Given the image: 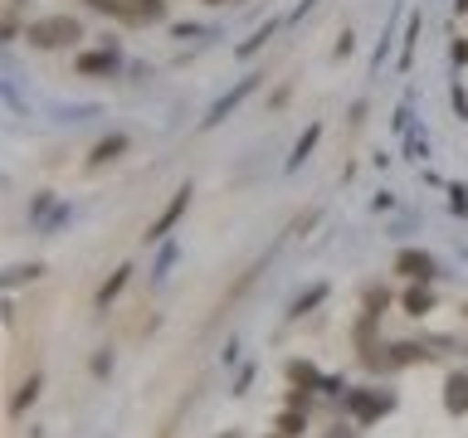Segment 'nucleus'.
Wrapping results in <instances>:
<instances>
[{"label":"nucleus","instance_id":"1","mask_svg":"<svg viewBox=\"0 0 468 438\" xmlns=\"http://www.w3.org/2000/svg\"><path fill=\"white\" fill-rule=\"evenodd\" d=\"M25 39L35 44V49H69V44L83 39V25L73 20V15H39V20H29Z\"/></svg>","mask_w":468,"mask_h":438},{"label":"nucleus","instance_id":"2","mask_svg":"<svg viewBox=\"0 0 468 438\" xmlns=\"http://www.w3.org/2000/svg\"><path fill=\"white\" fill-rule=\"evenodd\" d=\"M395 409V394L390 390H376V385H356V390H346V414L351 423H376V419H386Z\"/></svg>","mask_w":468,"mask_h":438},{"label":"nucleus","instance_id":"3","mask_svg":"<svg viewBox=\"0 0 468 438\" xmlns=\"http://www.w3.org/2000/svg\"><path fill=\"white\" fill-rule=\"evenodd\" d=\"M186 204H190V185H181V190H176V195H171V204H166V210H161V214L152 219V229H146V244H156V239H166V234H171L176 224H181V214H186Z\"/></svg>","mask_w":468,"mask_h":438},{"label":"nucleus","instance_id":"4","mask_svg":"<svg viewBox=\"0 0 468 438\" xmlns=\"http://www.w3.org/2000/svg\"><path fill=\"white\" fill-rule=\"evenodd\" d=\"M395 273L410 277V283H430L439 268H434V258L424 254V248H400V254H395Z\"/></svg>","mask_w":468,"mask_h":438},{"label":"nucleus","instance_id":"5","mask_svg":"<svg viewBox=\"0 0 468 438\" xmlns=\"http://www.w3.org/2000/svg\"><path fill=\"white\" fill-rule=\"evenodd\" d=\"M117 64H122V58H117V44L108 39L102 49H88V54H79V64H73V68H79L83 78H102V73H117Z\"/></svg>","mask_w":468,"mask_h":438},{"label":"nucleus","instance_id":"6","mask_svg":"<svg viewBox=\"0 0 468 438\" xmlns=\"http://www.w3.org/2000/svg\"><path fill=\"white\" fill-rule=\"evenodd\" d=\"M259 78H263V73H249V78H239V83H234L229 93H225V98H219L215 108H210V117H205V127L225 122V117H229V112L239 108V102H244V98H249V93H254V88H259Z\"/></svg>","mask_w":468,"mask_h":438},{"label":"nucleus","instance_id":"7","mask_svg":"<svg viewBox=\"0 0 468 438\" xmlns=\"http://www.w3.org/2000/svg\"><path fill=\"white\" fill-rule=\"evenodd\" d=\"M117 20H127V25H156V20H166V0H122V15Z\"/></svg>","mask_w":468,"mask_h":438},{"label":"nucleus","instance_id":"8","mask_svg":"<svg viewBox=\"0 0 468 438\" xmlns=\"http://www.w3.org/2000/svg\"><path fill=\"white\" fill-rule=\"evenodd\" d=\"M444 409L449 414H468V375L463 370H453L444 380Z\"/></svg>","mask_w":468,"mask_h":438},{"label":"nucleus","instance_id":"9","mask_svg":"<svg viewBox=\"0 0 468 438\" xmlns=\"http://www.w3.org/2000/svg\"><path fill=\"white\" fill-rule=\"evenodd\" d=\"M127 131H112V137H102L98 146H93V156H88V166H108V161H117V156H122L127 151Z\"/></svg>","mask_w":468,"mask_h":438},{"label":"nucleus","instance_id":"10","mask_svg":"<svg viewBox=\"0 0 468 438\" xmlns=\"http://www.w3.org/2000/svg\"><path fill=\"white\" fill-rule=\"evenodd\" d=\"M405 312H410V317L434 312V292H430V283H415V287L405 292Z\"/></svg>","mask_w":468,"mask_h":438},{"label":"nucleus","instance_id":"11","mask_svg":"<svg viewBox=\"0 0 468 438\" xmlns=\"http://www.w3.org/2000/svg\"><path fill=\"white\" fill-rule=\"evenodd\" d=\"M317 137H322V122H313V127H307L303 137H298V146H292V156H288V171H298L303 161L313 156V146H317Z\"/></svg>","mask_w":468,"mask_h":438},{"label":"nucleus","instance_id":"12","mask_svg":"<svg viewBox=\"0 0 468 438\" xmlns=\"http://www.w3.org/2000/svg\"><path fill=\"white\" fill-rule=\"evenodd\" d=\"M420 360H430V350H424V346H415V341L390 346V365H420Z\"/></svg>","mask_w":468,"mask_h":438},{"label":"nucleus","instance_id":"13","mask_svg":"<svg viewBox=\"0 0 468 438\" xmlns=\"http://www.w3.org/2000/svg\"><path fill=\"white\" fill-rule=\"evenodd\" d=\"M127 273H132V268H127V263H122V268H117V273L108 277V283H102V287H98V297H93V302H98V307H108V302L117 297V292H122V287H127Z\"/></svg>","mask_w":468,"mask_h":438},{"label":"nucleus","instance_id":"14","mask_svg":"<svg viewBox=\"0 0 468 438\" xmlns=\"http://www.w3.org/2000/svg\"><path fill=\"white\" fill-rule=\"evenodd\" d=\"M303 429H307L303 409H288V414H278V433H283V438H298Z\"/></svg>","mask_w":468,"mask_h":438},{"label":"nucleus","instance_id":"15","mask_svg":"<svg viewBox=\"0 0 468 438\" xmlns=\"http://www.w3.org/2000/svg\"><path fill=\"white\" fill-rule=\"evenodd\" d=\"M322 297H327V287H322V283H317L313 292H303V297H298V302H292V312H288V317H307V312H313V307H317Z\"/></svg>","mask_w":468,"mask_h":438},{"label":"nucleus","instance_id":"16","mask_svg":"<svg viewBox=\"0 0 468 438\" xmlns=\"http://www.w3.org/2000/svg\"><path fill=\"white\" fill-rule=\"evenodd\" d=\"M288 380H292V385H317V365L292 360V365H288Z\"/></svg>","mask_w":468,"mask_h":438},{"label":"nucleus","instance_id":"17","mask_svg":"<svg viewBox=\"0 0 468 438\" xmlns=\"http://www.w3.org/2000/svg\"><path fill=\"white\" fill-rule=\"evenodd\" d=\"M39 385H44L39 375H29V380H25V385H20V394H15V400H10V409H15V414H20V409H25L29 400H35V394H39Z\"/></svg>","mask_w":468,"mask_h":438},{"label":"nucleus","instance_id":"18","mask_svg":"<svg viewBox=\"0 0 468 438\" xmlns=\"http://www.w3.org/2000/svg\"><path fill=\"white\" fill-rule=\"evenodd\" d=\"M269 35H273V25H263V29H254V35H249V39L239 44V58H249V54H259L263 44H269Z\"/></svg>","mask_w":468,"mask_h":438},{"label":"nucleus","instance_id":"19","mask_svg":"<svg viewBox=\"0 0 468 438\" xmlns=\"http://www.w3.org/2000/svg\"><path fill=\"white\" fill-rule=\"evenodd\" d=\"M386 302H390L386 287H371V292H366V312H371V317H380V307H386Z\"/></svg>","mask_w":468,"mask_h":438},{"label":"nucleus","instance_id":"20","mask_svg":"<svg viewBox=\"0 0 468 438\" xmlns=\"http://www.w3.org/2000/svg\"><path fill=\"white\" fill-rule=\"evenodd\" d=\"M44 268H39V263H25V268H10V277H5V283L15 287V283H29V277H39Z\"/></svg>","mask_w":468,"mask_h":438},{"label":"nucleus","instance_id":"21","mask_svg":"<svg viewBox=\"0 0 468 438\" xmlns=\"http://www.w3.org/2000/svg\"><path fill=\"white\" fill-rule=\"evenodd\" d=\"M93 10H102V15H122V0H88Z\"/></svg>","mask_w":468,"mask_h":438},{"label":"nucleus","instance_id":"22","mask_svg":"<svg viewBox=\"0 0 468 438\" xmlns=\"http://www.w3.org/2000/svg\"><path fill=\"white\" fill-rule=\"evenodd\" d=\"M322 438H361V433H356V429H346V423H336V429H327Z\"/></svg>","mask_w":468,"mask_h":438},{"label":"nucleus","instance_id":"23","mask_svg":"<svg viewBox=\"0 0 468 438\" xmlns=\"http://www.w3.org/2000/svg\"><path fill=\"white\" fill-rule=\"evenodd\" d=\"M449 195H453V210H468V190H463V185H453Z\"/></svg>","mask_w":468,"mask_h":438},{"label":"nucleus","instance_id":"24","mask_svg":"<svg viewBox=\"0 0 468 438\" xmlns=\"http://www.w3.org/2000/svg\"><path fill=\"white\" fill-rule=\"evenodd\" d=\"M453 58H459V64H468V39H459V44H453Z\"/></svg>","mask_w":468,"mask_h":438},{"label":"nucleus","instance_id":"25","mask_svg":"<svg viewBox=\"0 0 468 438\" xmlns=\"http://www.w3.org/2000/svg\"><path fill=\"white\" fill-rule=\"evenodd\" d=\"M205 5H229V0H205Z\"/></svg>","mask_w":468,"mask_h":438},{"label":"nucleus","instance_id":"26","mask_svg":"<svg viewBox=\"0 0 468 438\" xmlns=\"http://www.w3.org/2000/svg\"><path fill=\"white\" fill-rule=\"evenodd\" d=\"M219 438H234V433H219Z\"/></svg>","mask_w":468,"mask_h":438}]
</instances>
